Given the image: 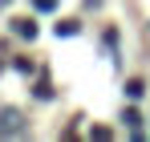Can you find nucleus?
I'll return each mask as SVG.
<instances>
[{"label": "nucleus", "mask_w": 150, "mask_h": 142, "mask_svg": "<svg viewBox=\"0 0 150 142\" xmlns=\"http://www.w3.org/2000/svg\"><path fill=\"white\" fill-rule=\"evenodd\" d=\"M12 33H16L21 41H37V21H28V16H16V21H12Z\"/></svg>", "instance_id": "1"}, {"label": "nucleus", "mask_w": 150, "mask_h": 142, "mask_svg": "<svg viewBox=\"0 0 150 142\" xmlns=\"http://www.w3.org/2000/svg\"><path fill=\"white\" fill-rule=\"evenodd\" d=\"M8 130H12V134L21 130V114H16V110H4V114H0V134H8Z\"/></svg>", "instance_id": "2"}, {"label": "nucleus", "mask_w": 150, "mask_h": 142, "mask_svg": "<svg viewBox=\"0 0 150 142\" xmlns=\"http://www.w3.org/2000/svg\"><path fill=\"white\" fill-rule=\"evenodd\" d=\"M73 33H81L77 21H57V37H73Z\"/></svg>", "instance_id": "3"}, {"label": "nucleus", "mask_w": 150, "mask_h": 142, "mask_svg": "<svg viewBox=\"0 0 150 142\" xmlns=\"http://www.w3.org/2000/svg\"><path fill=\"white\" fill-rule=\"evenodd\" d=\"M33 97H41V102H49V97H53V85H49V77H41V81H37Z\"/></svg>", "instance_id": "4"}, {"label": "nucleus", "mask_w": 150, "mask_h": 142, "mask_svg": "<svg viewBox=\"0 0 150 142\" xmlns=\"http://www.w3.org/2000/svg\"><path fill=\"white\" fill-rule=\"evenodd\" d=\"M142 89H146L142 77H130V81H126V97H142Z\"/></svg>", "instance_id": "5"}, {"label": "nucleus", "mask_w": 150, "mask_h": 142, "mask_svg": "<svg viewBox=\"0 0 150 142\" xmlns=\"http://www.w3.org/2000/svg\"><path fill=\"white\" fill-rule=\"evenodd\" d=\"M33 8H37V12H53V8H57V0H33Z\"/></svg>", "instance_id": "6"}, {"label": "nucleus", "mask_w": 150, "mask_h": 142, "mask_svg": "<svg viewBox=\"0 0 150 142\" xmlns=\"http://www.w3.org/2000/svg\"><path fill=\"white\" fill-rule=\"evenodd\" d=\"M89 138H93V142H105V138H110V130H105V126H93V130H89Z\"/></svg>", "instance_id": "7"}]
</instances>
